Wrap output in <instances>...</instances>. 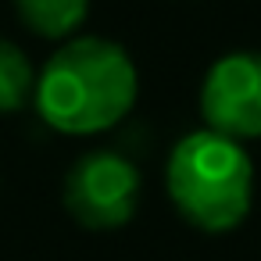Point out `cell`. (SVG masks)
Returning <instances> with one entry per match:
<instances>
[{
  "label": "cell",
  "mask_w": 261,
  "mask_h": 261,
  "mask_svg": "<svg viewBox=\"0 0 261 261\" xmlns=\"http://www.w3.org/2000/svg\"><path fill=\"white\" fill-rule=\"evenodd\" d=\"M140 79L129 50L104 36L61 43L36 75V111L65 136H93L115 129L136 104Z\"/></svg>",
  "instance_id": "1"
},
{
  "label": "cell",
  "mask_w": 261,
  "mask_h": 261,
  "mask_svg": "<svg viewBox=\"0 0 261 261\" xmlns=\"http://www.w3.org/2000/svg\"><path fill=\"white\" fill-rule=\"evenodd\" d=\"M18 22L40 40H68L90 15L93 0H11Z\"/></svg>",
  "instance_id": "5"
},
{
  "label": "cell",
  "mask_w": 261,
  "mask_h": 261,
  "mask_svg": "<svg viewBox=\"0 0 261 261\" xmlns=\"http://www.w3.org/2000/svg\"><path fill=\"white\" fill-rule=\"evenodd\" d=\"M172 207L200 232H232L254 204V165L243 143L211 129L186 133L165 165Z\"/></svg>",
  "instance_id": "2"
},
{
  "label": "cell",
  "mask_w": 261,
  "mask_h": 261,
  "mask_svg": "<svg viewBox=\"0 0 261 261\" xmlns=\"http://www.w3.org/2000/svg\"><path fill=\"white\" fill-rule=\"evenodd\" d=\"M36 68L29 54L0 36V115H15L36 97Z\"/></svg>",
  "instance_id": "6"
},
{
  "label": "cell",
  "mask_w": 261,
  "mask_h": 261,
  "mask_svg": "<svg viewBox=\"0 0 261 261\" xmlns=\"http://www.w3.org/2000/svg\"><path fill=\"white\" fill-rule=\"evenodd\" d=\"M143 193V175L140 168L118 154V150H90L83 154L61 186L65 211L83 225V229H122L133 222Z\"/></svg>",
  "instance_id": "3"
},
{
  "label": "cell",
  "mask_w": 261,
  "mask_h": 261,
  "mask_svg": "<svg viewBox=\"0 0 261 261\" xmlns=\"http://www.w3.org/2000/svg\"><path fill=\"white\" fill-rule=\"evenodd\" d=\"M204 129L236 143L261 136V54L232 50L222 54L200 83Z\"/></svg>",
  "instance_id": "4"
}]
</instances>
